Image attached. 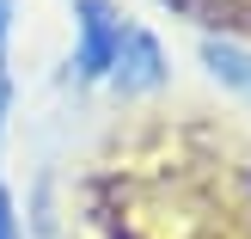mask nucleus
Returning a JSON list of instances; mask_svg holds the SVG:
<instances>
[{
	"mask_svg": "<svg viewBox=\"0 0 251 239\" xmlns=\"http://www.w3.org/2000/svg\"><path fill=\"white\" fill-rule=\"evenodd\" d=\"M202 61H208V74H215V80H227L233 92L251 98V49H239V43H215V37H208V43H202Z\"/></svg>",
	"mask_w": 251,
	"mask_h": 239,
	"instance_id": "3",
	"label": "nucleus"
},
{
	"mask_svg": "<svg viewBox=\"0 0 251 239\" xmlns=\"http://www.w3.org/2000/svg\"><path fill=\"white\" fill-rule=\"evenodd\" d=\"M0 239H19V215H12V190L0 184Z\"/></svg>",
	"mask_w": 251,
	"mask_h": 239,
	"instance_id": "4",
	"label": "nucleus"
},
{
	"mask_svg": "<svg viewBox=\"0 0 251 239\" xmlns=\"http://www.w3.org/2000/svg\"><path fill=\"white\" fill-rule=\"evenodd\" d=\"M6 37H12V0H0V68H6Z\"/></svg>",
	"mask_w": 251,
	"mask_h": 239,
	"instance_id": "5",
	"label": "nucleus"
},
{
	"mask_svg": "<svg viewBox=\"0 0 251 239\" xmlns=\"http://www.w3.org/2000/svg\"><path fill=\"white\" fill-rule=\"evenodd\" d=\"M123 31H129V19L110 0H74V74L80 80H110Z\"/></svg>",
	"mask_w": 251,
	"mask_h": 239,
	"instance_id": "1",
	"label": "nucleus"
},
{
	"mask_svg": "<svg viewBox=\"0 0 251 239\" xmlns=\"http://www.w3.org/2000/svg\"><path fill=\"white\" fill-rule=\"evenodd\" d=\"M110 86H123V92H153V86H166V49H159L153 31H141V25H129V31H123L117 68H110Z\"/></svg>",
	"mask_w": 251,
	"mask_h": 239,
	"instance_id": "2",
	"label": "nucleus"
}]
</instances>
